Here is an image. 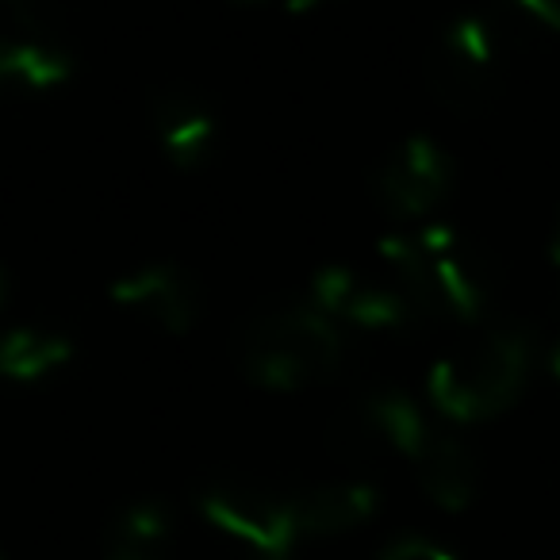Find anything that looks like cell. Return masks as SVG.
Listing matches in <instances>:
<instances>
[{
    "label": "cell",
    "instance_id": "7a4b0ae2",
    "mask_svg": "<svg viewBox=\"0 0 560 560\" xmlns=\"http://www.w3.org/2000/svg\"><path fill=\"white\" fill-rule=\"evenodd\" d=\"M231 353L242 376L261 388H307L338 373L346 338L315 300H277L238 323Z\"/></svg>",
    "mask_w": 560,
    "mask_h": 560
},
{
    "label": "cell",
    "instance_id": "5b68a950",
    "mask_svg": "<svg viewBox=\"0 0 560 560\" xmlns=\"http://www.w3.org/2000/svg\"><path fill=\"white\" fill-rule=\"evenodd\" d=\"M506 32L495 16L468 12L438 32L427 55L430 93L453 112H480L495 93Z\"/></svg>",
    "mask_w": 560,
    "mask_h": 560
},
{
    "label": "cell",
    "instance_id": "ac0fdd59",
    "mask_svg": "<svg viewBox=\"0 0 560 560\" xmlns=\"http://www.w3.org/2000/svg\"><path fill=\"white\" fill-rule=\"evenodd\" d=\"M549 373L560 381V338H557V342H552V350H549Z\"/></svg>",
    "mask_w": 560,
    "mask_h": 560
},
{
    "label": "cell",
    "instance_id": "9a60e30c",
    "mask_svg": "<svg viewBox=\"0 0 560 560\" xmlns=\"http://www.w3.org/2000/svg\"><path fill=\"white\" fill-rule=\"evenodd\" d=\"M70 361V338L58 330H39V327H16L4 335L0 342V369L16 381H35L47 376L50 369Z\"/></svg>",
    "mask_w": 560,
    "mask_h": 560
},
{
    "label": "cell",
    "instance_id": "4fadbf2b",
    "mask_svg": "<svg viewBox=\"0 0 560 560\" xmlns=\"http://www.w3.org/2000/svg\"><path fill=\"white\" fill-rule=\"evenodd\" d=\"M292 503H296L300 537H335L373 518L376 488L361 480L319 483V488H307L304 495H292Z\"/></svg>",
    "mask_w": 560,
    "mask_h": 560
},
{
    "label": "cell",
    "instance_id": "5bb4252c",
    "mask_svg": "<svg viewBox=\"0 0 560 560\" xmlns=\"http://www.w3.org/2000/svg\"><path fill=\"white\" fill-rule=\"evenodd\" d=\"M104 560H173V518L158 499L131 503L112 518Z\"/></svg>",
    "mask_w": 560,
    "mask_h": 560
},
{
    "label": "cell",
    "instance_id": "8992f818",
    "mask_svg": "<svg viewBox=\"0 0 560 560\" xmlns=\"http://www.w3.org/2000/svg\"><path fill=\"white\" fill-rule=\"evenodd\" d=\"M427 430V415L419 411V404L407 392L369 388L361 396H353L330 419L327 450L330 457L346 460V465H365V460H381L388 453L411 457Z\"/></svg>",
    "mask_w": 560,
    "mask_h": 560
},
{
    "label": "cell",
    "instance_id": "2e32d148",
    "mask_svg": "<svg viewBox=\"0 0 560 560\" xmlns=\"http://www.w3.org/2000/svg\"><path fill=\"white\" fill-rule=\"evenodd\" d=\"M376 560H457L445 545L430 541L422 534H404V537H392L388 545L381 549Z\"/></svg>",
    "mask_w": 560,
    "mask_h": 560
},
{
    "label": "cell",
    "instance_id": "8fae6325",
    "mask_svg": "<svg viewBox=\"0 0 560 560\" xmlns=\"http://www.w3.org/2000/svg\"><path fill=\"white\" fill-rule=\"evenodd\" d=\"M150 127H154L170 162L180 165V170L203 165L211 147H215V112L203 101V93L188 85L158 89L154 101H150Z\"/></svg>",
    "mask_w": 560,
    "mask_h": 560
},
{
    "label": "cell",
    "instance_id": "3957f363",
    "mask_svg": "<svg viewBox=\"0 0 560 560\" xmlns=\"http://www.w3.org/2000/svg\"><path fill=\"white\" fill-rule=\"evenodd\" d=\"M534 342L522 327H483L445 350L430 369V399L457 422L491 419L506 411L526 388Z\"/></svg>",
    "mask_w": 560,
    "mask_h": 560
},
{
    "label": "cell",
    "instance_id": "ba28073f",
    "mask_svg": "<svg viewBox=\"0 0 560 560\" xmlns=\"http://www.w3.org/2000/svg\"><path fill=\"white\" fill-rule=\"evenodd\" d=\"M312 300L335 323H350V327L376 330V335L407 330L419 319L396 280L365 277L350 265H327V269L315 272Z\"/></svg>",
    "mask_w": 560,
    "mask_h": 560
},
{
    "label": "cell",
    "instance_id": "30bf717a",
    "mask_svg": "<svg viewBox=\"0 0 560 560\" xmlns=\"http://www.w3.org/2000/svg\"><path fill=\"white\" fill-rule=\"evenodd\" d=\"M112 300L127 312L142 315L154 327L180 335L196 323L200 312V296H196V280L188 277L180 265L154 261L142 265V269L127 272L112 284Z\"/></svg>",
    "mask_w": 560,
    "mask_h": 560
},
{
    "label": "cell",
    "instance_id": "6da1fadb",
    "mask_svg": "<svg viewBox=\"0 0 560 560\" xmlns=\"http://www.w3.org/2000/svg\"><path fill=\"white\" fill-rule=\"evenodd\" d=\"M381 257L419 319L472 323L488 312L495 292L491 261L457 226L430 223L396 231L381 242Z\"/></svg>",
    "mask_w": 560,
    "mask_h": 560
},
{
    "label": "cell",
    "instance_id": "52a82bcc",
    "mask_svg": "<svg viewBox=\"0 0 560 560\" xmlns=\"http://www.w3.org/2000/svg\"><path fill=\"white\" fill-rule=\"evenodd\" d=\"M73 55L55 12L39 4H9L4 35H0V73L12 89L43 93L70 78Z\"/></svg>",
    "mask_w": 560,
    "mask_h": 560
},
{
    "label": "cell",
    "instance_id": "7c38bea8",
    "mask_svg": "<svg viewBox=\"0 0 560 560\" xmlns=\"http://www.w3.org/2000/svg\"><path fill=\"white\" fill-rule=\"evenodd\" d=\"M411 468H415L419 488L427 491L438 506H445V511H460V506L476 495V476H480L476 453L468 450L465 438L445 427L430 422L419 450L411 453Z\"/></svg>",
    "mask_w": 560,
    "mask_h": 560
},
{
    "label": "cell",
    "instance_id": "277c9868",
    "mask_svg": "<svg viewBox=\"0 0 560 560\" xmlns=\"http://www.w3.org/2000/svg\"><path fill=\"white\" fill-rule=\"evenodd\" d=\"M203 522L223 537L238 560H289L300 537L296 503L242 476H211L196 488Z\"/></svg>",
    "mask_w": 560,
    "mask_h": 560
},
{
    "label": "cell",
    "instance_id": "e0dca14e",
    "mask_svg": "<svg viewBox=\"0 0 560 560\" xmlns=\"http://www.w3.org/2000/svg\"><path fill=\"white\" fill-rule=\"evenodd\" d=\"M549 254L552 261L560 265V211H557V223H552V238H549Z\"/></svg>",
    "mask_w": 560,
    "mask_h": 560
},
{
    "label": "cell",
    "instance_id": "9c48e42d",
    "mask_svg": "<svg viewBox=\"0 0 560 560\" xmlns=\"http://www.w3.org/2000/svg\"><path fill=\"white\" fill-rule=\"evenodd\" d=\"M453 180V162L430 135H407L376 170V200L399 219H419L442 203Z\"/></svg>",
    "mask_w": 560,
    "mask_h": 560
}]
</instances>
